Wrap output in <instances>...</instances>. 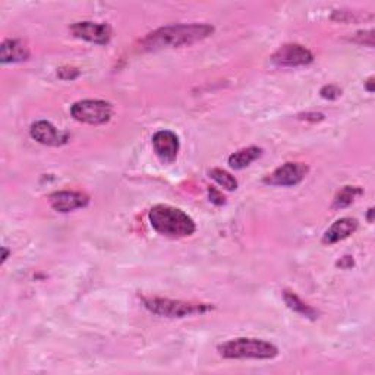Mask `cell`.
Masks as SVG:
<instances>
[{
	"label": "cell",
	"instance_id": "cell-1",
	"mask_svg": "<svg viewBox=\"0 0 375 375\" xmlns=\"http://www.w3.org/2000/svg\"><path fill=\"white\" fill-rule=\"evenodd\" d=\"M214 27L208 24H179L160 28L142 40L144 50H159L166 47L191 46L210 37Z\"/></svg>",
	"mask_w": 375,
	"mask_h": 375
},
{
	"label": "cell",
	"instance_id": "cell-2",
	"mask_svg": "<svg viewBox=\"0 0 375 375\" xmlns=\"http://www.w3.org/2000/svg\"><path fill=\"white\" fill-rule=\"evenodd\" d=\"M150 223L157 233L168 237H186L195 233L196 226L192 218L181 208L157 204L150 210Z\"/></svg>",
	"mask_w": 375,
	"mask_h": 375
},
{
	"label": "cell",
	"instance_id": "cell-3",
	"mask_svg": "<svg viewBox=\"0 0 375 375\" xmlns=\"http://www.w3.org/2000/svg\"><path fill=\"white\" fill-rule=\"evenodd\" d=\"M226 359H274L279 355L276 345L261 339L239 337L222 343L217 348Z\"/></svg>",
	"mask_w": 375,
	"mask_h": 375
},
{
	"label": "cell",
	"instance_id": "cell-4",
	"mask_svg": "<svg viewBox=\"0 0 375 375\" xmlns=\"http://www.w3.org/2000/svg\"><path fill=\"white\" fill-rule=\"evenodd\" d=\"M141 300L145 309H148L151 314L166 318H185L198 314L203 315L205 312H210L213 309V307L208 304H194V302L173 300L168 298L142 296Z\"/></svg>",
	"mask_w": 375,
	"mask_h": 375
},
{
	"label": "cell",
	"instance_id": "cell-5",
	"mask_svg": "<svg viewBox=\"0 0 375 375\" xmlns=\"http://www.w3.org/2000/svg\"><path fill=\"white\" fill-rule=\"evenodd\" d=\"M70 114L81 123L103 125L112 119L113 107L104 100H81L70 107Z\"/></svg>",
	"mask_w": 375,
	"mask_h": 375
},
{
	"label": "cell",
	"instance_id": "cell-6",
	"mask_svg": "<svg viewBox=\"0 0 375 375\" xmlns=\"http://www.w3.org/2000/svg\"><path fill=\"white\" fill-rule=\"evenodd\" d=\"M273 64L283 68L305 66L314 62V55L300 44H285L281 46L272 56Z\"/></svg>",
	"mask_w": 375,
	"mask_h": 375
},
{
	"label": "cell",
	"instance_id": "cell-7",
	"mask_svg": "<svg viewBox=\"0 0 375 375\" xmlns=\"http://www.w3.org/2000/svg\"><path fill=\"white\" fill-rule=\"evenodd\" d=\"M70 33L77 38H82L94 44L106 46L110 43L112 38V28L109 24L104 23H91V21H82V23H75L69 27Z\"/></svg>",
	"mask_w": 375,
	"mask_h": 375
},
{
	"label": "cell",
	"instance_id": "cell-8",
	"mask_svg": "<svg viewBox=\"0 0 375 375\" xmlns=\"http://www.w3.org/2000/svg\"><path fill=\"white\" fill-rule=\"evenodd\" d=\"M309 169L302 163H286L277 168L264 179V183L273 186H295L307 178Z\"/></svg>",
	"mask_w": 375,
	"mask_h": 375
},
{
	"label": "cell",
	"instance_id": "cell-9",
	"mask_svg": "<svg viewBox=\"0 0 375 375\" xmlns=\"http://www.w3.org/2000/svg\"><path fill=\"white\" fill-rule=\"evenodd\" d=\"M31 138L37 142L49 145V147H59L69 141V135L66 132L59 131L55 125L47 120H38L31 127Z\"/></svg>",
	"mask_w": 375,
	"mask_h": 375
},
{
	"label": "cell",
	"instance_id": "cell-10",
	"mask_svg": "<svg viewBox=\"0 0 375 375\" xmlns=\"http://www.w3.org/2000/svg\"><path fill=\"white\" fill-rule=\"evenodd\" d=\"M153 147L163 163H173L179 153V138L172 131H159L153 137Z\"/></svg>",
	"mask_w": 375,
	"mask_h": 375
},
{
	"label": "cell",
	"instance_id": "cell-11",
	"mask_svg": "<svg viewBox=\"0 0 375 375\" xmlns=\"http://www.w3.org/2000/svg\"><path fill=\"white\" fill-rule=\"evenodd\" d=\"M49 203L57 213H70L78 208H84L90 203V196L75 191H59L49 196Z\"/></svg>",
	"mask_w": 375,
	"mask_h": 375
},
{
	"label": "cell",
	"instance_id": "cell-12",
	"mask_svg": "<svg viewBox=\"0 0 375 375\" xmlns=\"http://www.w3.org/2000/svg\"><path fill=\"white\" fill-rule=\"evenodd\" d=\"M358 220L353 217H343L339 218L337 222L333 223L322 236V244L326 245H335L343 239L349 237L350 235L355 233L358 231Z\"/></svg>",
	"mask_w": 375,
	"mask_h": 375
},
{
	"label": "cell",
	"instance_id": "cell-13",
	"mask_svg": "<svg viewBox=\"0 0 375 375\" xmlns=\"http://www.w3.org/2000/svg\"><path fill=\"white\" fill-rule=\"evenodd\" d=\"M29 57V49L21 40H5L0 46V60L2 64H14Z\"/></svg>",
	"mask_w": 375,
	"mask_h": 375
},
{
	"label": "cell",
	"instance_id": "cell-14",
	"mask_svg": "<svg viewBox=\"0 0 375 375\" xmlns=\"http://www.w3.org/2000/svg\"><path fill=\"white\" fill-rule=\"evenodd\" d=\"M261 154H263V150L258 147L242 148V150L233 153L231 157H229V166H231V168L235 170H242V169L248 168L249 164L261 157Z\"/></svg>",
	"mask_w": 375,
	"mask_h": 375
},
{
	"label": "cell",
	"instance_id": "cell-15",
	"mask_svg": "<svg viewBox=\"0 0 375 375\" xmlns=\"http://www.w3.org/2000/svg\"><path fill=\"white\" fill-rule=\"evenodd\" d=\"M283 299L286 302V305L287 308H290L292 311H295L296 314L302 315V317H305L308 320H317L318 318V311L315 308H312L311 305L305 304L304 300H302L295 292H290V290H285L283 292Z\"/></svg>",
	"mask_w": 375,
	"mask_h": 375
},
{
	"label": "cell",
	"instance_id": "cell-16",
	"mask_svg": "<svg viewBox=\"0 0 375 375\" xmlns=\"http://www.w3.org/2000/svg\"><path fill=\"white\" fill-rule=\"evenodd\" d=\"M362 194H363V191H362V188H359V186H343L341 190L337 192V195L335 196L333 207H335V208H346Z\"/></svg>",
	"mask_w": 375,
	"mask_h": 375
},
{
	"label": "cell",
	"instance_id": "cell-17",
	"mask_svg": "<svg viewBox=\"0 0 375 375\" xmlns=\"http://www.w3.org/2000/svg\"><path fill=\"white\" fill-rule=\"evenodd\" d=\"M210 178L216 181L218 185L227 191H235L237 190V181L235 179V176L231 173H227L223 169H213L210 170Z\"/></svg>",
	"mask_w": 375,
	"mask_h": 375
},
{
	"label": "cell",
	"instance_id": "cell-18",
	"mask_svg": "<svg viewBox=\"0 0 375 375\" xmlns=\"http://www.w3.org/2000/svg\"><path fill=\"white\" fill-rule=\"evenodd\" d=\"M320 94L322 99L326 100H337L340 96H341V90L337 87V86H324L321 90H320Z\"/></svg>",
	"mask_w": 375,
	"mask_h": 375
},
{
	"label": "cell",
	"instance_id": "cell-19",
	"mask_svg": "<svg viewBox=\"0 0 375 375\" xmlns=\"http://www.w3.org/2000/svg\"><path fill=\"white\" fill-rule=\"evenodd\" d=\"M79 75H81V72H79L77 68L64 66V68L57 69V77H59L60 79H65V81H74V79H77Z\"/></svg>",
	"mask_w": 375,
	"mask_h": 375
},
{
	"label": "cell",
	"instance_id": "cell-20",
	"mask_svg": "<svg viewBox=\"0 0 375 375\" xmlns=\"http://www.w3.org/2000/svg\"><path fill=\"white\" fill-rule=\"evenodd\" d=\"M208 195H210V201L216 205H223L226 203L224 195L220 191H217L213 186L208 188Z\"/></svg>",
	"mask_w": 375,
	"mask_h": 375
},
{
	"label": "cell",
	"instance_id": "cell-21",
	"mask_svg": "<svg viewBox=\"0 0 375 375\" xmlns=\"http://www.w3.org/2000/svg\"><path fill=\"white\" fill-rule=\"evenodd\" d=\"M299 119H304V120H311V122H320L324 119V114L322 113H304V114H299Z\"/></svg>",
	"mask_w": 375,
	"mask_h": 375
},
{
	"label": "cell",
	"instance_id": "cell-22",
	"mask_svg": "<svg viewBox=\"0 0 375 375\" xmlns=\"http://www.w3.org/2000/svg\"><path fill=\"white\" fill-rule=\"evenodd\" d=\"M353 264H355V263H353L352 257H343L340 261L337 263V266L341 267V268H350V267H353Z\"/></svg>",
	"mask_w": 375,
	"mask_h": 375
},
{
	"label": "cell",
	"instance_id": "cell-23",
	"mask_svg": "<svg viewBox=\"0 0 375 375\" xmlns=\"http://www.w3.org/2000/svg\"><path fill=\"white\" fill-rule=\"evenodd\" d=\"M374 84H375L374 78H370V79L365 82V90H367L368 92H374Z\"/></svg>",
	"mask_w": 375,
	"mask_h": 375
},
{
	"label": "cell",
	"instance_id": "cell-24",
	"mask_svg": "<svg viewBox=\"0 0 375 375\" xmlns=\"http://www.w3.org/2000/svg\"><path fill=\"white\" fill-rule=\"evenodd\" d=\"M374 213H375V211H374V208L371 207L370 210H368V216H367V218H368V223H372V222H374V218H372V217H374Z\"/></svg>",
	"mask_w": 375,
	"mask_h": 375
},
{
	"label": "cell",
	"instance_id": "cell-25",
	"mask_svg": "<svg viewBox=\"0 0 375 375\" xmlns=\"http://www.w3.org/2000/svg\"><path fill=\"white\" fill-rule=\"evenodd\" d=\"M2 251H3V255H2V264L6 261V259H8V257H9V251H8V249L3 246L2 248Z\"/></svg>",
	"mask_w": 375,
	"mask_h": 375
}]
</instances>
